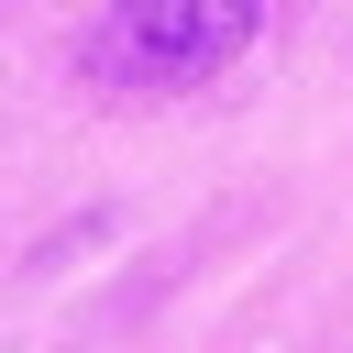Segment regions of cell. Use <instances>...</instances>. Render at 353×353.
<instances>
[{"label":"cell","mask_w":353,"mask_h":353,"mask_svg":"<svg viewBox=\"0 0 353 353\" xmlns=\"http://www.w3.org/2000/svg\"><path fill=\"white\" fill-rule=\"evenodd\" d=\"M265 0H110V22L88 33V77L99 88H199L254 44Z\"/></svg>","instance_id":"1"}]
</instances>
